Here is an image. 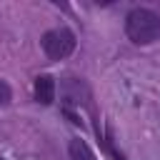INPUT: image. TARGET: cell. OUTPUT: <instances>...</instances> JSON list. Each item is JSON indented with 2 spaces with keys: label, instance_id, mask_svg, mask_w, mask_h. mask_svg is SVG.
<instances>
[{
  "label": "cell",
  "instance_id": "6da1fadb",
  "mask_svg": "<svg viewBox=\"0 0 160 160\" xmlns=\"http://www.w3.org/2000/svg\"><path fill=\"white\" fill-rule=\"evenodd\" d=\"M125 32L135 45H150L160 38V18L148 8H135L125 18Z\"/></svg>",
  "mask_w": 160,
  "mask_h": 160
},
{
  "label": "cell",
  "instance_id": "7a4b0ae2",
  "mask_svg": "<svg viewBox=\"0 0 160 160\" xmlns=\"http://www.w3.org/2000/svg\"><path fill=\"white\" fill-rule=\"evenodd\" d=\"M42 50L50 60H62L75 50V32L68 28H55L42 35Z\"/></svg>",
  "mask_w": 160,
  "mask_h": 160
},
{
  "label": "cell",
  "instance_id": "3957f363",
  "mask_svg": "<svg viewBox=\"0 0 160 160\" xmlns=\"http://www.w3.org/2000/svg\"><path fill=\"white\" fill-rule=\"evenodd\" d=\"M62 98H65V102H70V105H80V102L88 100V88H85L80 80L68 78V80L62 82Z\"/></svg>",
  "mask_w": 160,
  "mask_h": 160
},
{
  "label": "cell",
  "instance_id": "277c9868",
  "mask_svg": "<svg viewBox=\"0 0 160 160\" xmlns=\"http://www.w3.org/2000/svg\"><path fill=\"white\" fill-rule=\"evenodd\" d=\"M35 100L40 105H50L55 100V80L50 75H38L35 78Z\"/></svg>",
  "mask_w": 160,
  "mask_h": 160
},
{
  "label": "cell",
  "instance_id": "5b68a950",
  "mask_svg": "<svg viewBox=\"0 0 160 160\" xmlns=\"http://www.w3.org/2000/svg\"><path fill=\"white\" fill-rule=\"evenodd\" d=\"M70 160H95V155H92V150L88 148V142L85 140H80V138H75V140H70Z\"/></svg>",
  "mask_w": 160,
  "mask_h": 160
},
{
  "label": "cell",
  "instance_id": "8992f818",
  "mask_svg": "<svg viewBox=\"0 0 160 160\" xmlns=\"http://www.w3.org/2000/svg\"><path fill=\"white\" fill-rule=\"evenodd\" d=\"M10 100H12V90L5 80H0V105H8Z\"/></svg>",
  "mask_w": 160,
  "mask_h": 160
}]
</instances>
